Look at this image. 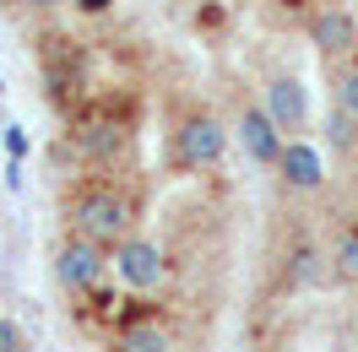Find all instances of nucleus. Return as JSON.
Returning <instances> with one entry per match:
<instances>
[{
    "mask_svg": "<svg viewBox=\"0 0 358 352\" xmlns=\"http://www.w3.org/2000/svg\"><path fill=\"white\" fill-rule=\"evenodd\" d=\"M71 228L114 249L120 239H131V200L120 196L114 184H87L82 196L71 200Z\"/></svg>",
    "mask_w": 358,
    "mask_h": 352,
    "instance_id": "nucleus-1",
    "label": "nucleus"
},
{
    "mask_svg": "<svg viewBox=\"0 0 358 352\" xmlns=\"http://www.w3.org/2000/svg\"><path fill=\"white\" fill-rule=\"evenodd\" d=\"M114 0H76V11H87V17H98V11H109Z\"/></svg>",
    "mask_w": 358,
    "mask_h": 352,
    "instance_id": "nucleus-18",
    "label": "nucleus"
},
{
    "mask_svg": "<svg viewBox=\"0 0 358 352\" xmlns=\"http://www.w3.org/2000/svg\"><path fill=\"white\" fill-rule=\"evenodd\" d=\"M266 109L282 131H304L310 125V92L299 76H271L266 82Z\"/></svg>",
    "mask_w": 358,
    "mask_h": 352,
    "instance_id": "nucleus-8",
    "label": "nucleus"
},
{
    "mask_svg": "<svg viewBox=\"0 0 358 352\" xmlns=\"http://www.w3.org/2000/svg\"><path fill=\"white\" fill-rule=\"evenodd\" d=\"M277 174H282V184H288V190L315 196V190L326 184V157L315 152L310 141H288V147H282V157H277Z\"/></svg>",
    "mask_w": 358,
    "mask_h": 352,
    "instance_id": "nucleus-7",
    "label": "nucleus"
},
{
    "mask_svg": "<svg viewBox=\"0 0 358 352\" xmlns=\"http://www.w3.org/2000/svg\"><path fill=\"white\" fill-rule=\"evenodd\" d=\"M326 265H331V282L358 287V222H342V228H336L331 249H326Z\"/></svg>",
    "mask_w": 358,
    "mask_h": 352,
    "instance_id": "nucleus-9",
    "label": "nucleus"
},
{
    "mask_svg": "<svg viewBox=\"0 0 358 352\" xmlns=\"http://www.w3.org/2000/svg\"><path fill=\"white\" fill-rule=\"evenodd\" d=\"M17 6H27V11H60V6H76V0H17Z\"/></svg>",
    "mask_w": 358,
    "mask_h": 352,
    "instance_id": "nucleus-17",
    "label": "nucleus"
},
{
    "mask_svg": "<svg viewBox=\"0 0 358 352\" xmlns=\"http://www.w3.org/2000/svg\"><path fill=\"white\" fill-rule=\"evenodd\" d=\"M353 320H358V314H353Z\"/></svg>",
    "mask_w": 358,
    "mask_h": 352,
    "instance_id": "nucleus-20",
    "label": "nucleus"
},
{
    "mask_svg": "<svg viewBox=\"0 0 358 352\" xmlns=\"http://www.w3.org/2000/svg\"><path fill=\"white\" fill-rule=\"evenodd\" d=\"M103 271H109V244L87 239V233H71L55 249V282L66 287V293H98Z\"/></svg>",
    "mask_w": 358,
    "mask_h": 352,
    "instance_id": "nucleus-2",
    "label": "nucleus"
},
{
    "mask_svg": "<svg viewBox=\"0 0 358 352\" xmlns=\"http://www.w3.org/2000/svg\"><path fill=\"white\" fill-rule=\"evenodd\" d=\"M76 147H82L92 163H114V157L125 152V131L109 125V119H98V125H87V131H76Z\"/></svg>",
    "mask_w": 358,
    "mask_h": 352,
    "instance_id": "nucleus-10",
    "label": "nucleus"
},
{
    "mask_svg": "<svg viewBox=\"0 0 358 352\" xmlns=\"http://www.w3.org/2000/svg\"><path fill=\"white\" fill-rule=\"evenodd\" d=\"M320 271H326V277H331V265H320V249H315V244H299V249H293V282H320Z\"/></svg>",
    "mask_w": 358,
    "mask_h": 352,
    "instance_id": "nucleus-13",
    "label": "nucleus"
},
{
    "mask_svg": "<svg viewBox=\"0 0 358 352\" xmlns=\"http://www.w3.org/2000/svg\"><path fill=\"white\" fill-rule=\"evenodd\" d=\"M331 87H336V109H348V114L358 119V66H348Z\"/></svg>",
    "mask_w": 358,
    "mask_h": 352,
    "instance_id": "nucleus-14",
    "label": "nucleus"
},
{
    "mask_svg": "<svg viewBox=\"0 0 358 352\" xmlns=\"http://www.w3.org/2000/svg\"><path fill=\"white\" fill-rule=\"evenodd\" d=\"M17 352H33V347H17Z\"/></svg>",
    "mask_w": 358,
    "mask_h": 352,
    "instance_id": "nucleus-19",
    "label": "nucleus"
},
{
    "mask_svg": "<svg viewBox=\"0 0 358 352\" xmlns=\"http://www.w3.org/2000/svg\"><path fill=\"white\" fill-rule=\"evenodd\" d=\"M358 119L348 109H336V114H326V135H331V152H353L358 147V131H353Z\"/></svg>",
    "mask_w": 358,
    "mask_h": 352,
    "instance_id": "nucleus-12",
    "label": "nucleus"
},
{
    "mask_svg": "<svg viewBox=\"0 0 358 352\" xmlns=\"http://www.w3.org/2000/svg\"><path fill=\"white\" fill-rule=\"evenodd\" d=\"M114 271L125 277V287H136V293H152L163 277H169V261H163V249H157L152 239H120L114 244Z\"/></svg>",
    "mask_w": 358,
    "mask_h": 352,
    "instance_id": "nucleus-4",
    "label": "nucleus"
},
{
    "mask_svg": "<svg viewBox=\"0 0 358 352\" xmlns=\"http://www.w3.org/2000/svg\"><path fill=\"white\" fill-rule=\"evenodd\" d=\"M114 352H174V342L157 320H136V325H125L114 336Z\"/></svg>",
    "mask_w": 358,
    "mask_h": 352,
    "instance_id": "nucleus-11",
    "label": "nucleus"
},
{
    "mask_svg": "<svg viewBox=\"0 0 358 352\" xmlns=\"http://www.w3.org/2000/svg\"><path fill=\"white\" fill-rule=\"evenodd\" d=\"M239 141H245V152L255 157V163H271V168H277V157L288 147V131H282V125L271 119V109L261 103V109L239 114Z\"/></svg>",
    "mask_w": 358,
    "mask_h": 352,
    "instance_id": "nucleus-5",
    "label": "nucleus"
},
{
    "mask_svg": "<svg viewBox=\"0 0 358 352\" xmlns=\"http://www.w3.org/2000/svg\"><path fill=\"white\" fill-rule=\"evenodd\" d=\"M228 152V131L217 114H185L174 131V163L179 168H217Z\"/></svg>",
    "mask_w": 358,
    "mask_h": 352,
    "instance_id": "nucleus-3",
    "label": "nucleus"
},
{
    "mask_svg": "<svg viewBox=\"0 0 358 352\" xmlns=\"http://www.w3.org/2000/svg\"><path fill=\"white\" fill-rule=\"evenodd\" d=\"M0 147H6V157H17V163H22L27 152H33V141H27V131H22V125H6V131H0Z\"/></svg>",
    "mask_w": 358,
    "mask_h": 352,
    "instance_id": "nucleus-15",
    "label": "nucleus"
},
{
    "mask_svg": "<svg viewBox=\"0 0 358 352\" xmlns=\"http://www.w3.org/2000/svg\"><path fill=\"white\" fill-rule=\"evenodd\" d=\"M310 44L320 49L326 60L353 54V49H358V17H353V11H342V6H331V11H315V17H310Z\"/></svg>",
    "mask_w": 358,
    "mask_h": 352,
    "instance_id": "nucleus-6",
    "label": "nucleus"
},
{
    "mask_svg": "<svg viewBox=\"0 0 358 352\" xmlns=\"http://www.w3.org/2000/svg\"><path fill=\"white\" fill-rule=\"evenodd\" d=\"M17 347H27V336H22V325H17V320H6V314H0V352H17Z\"/></svg>",
    "mask_w": 358,
    "mask_h": 352,
    "instance_id": "nucleus-16",
    "label": "nucleus"
}]
</instances>
